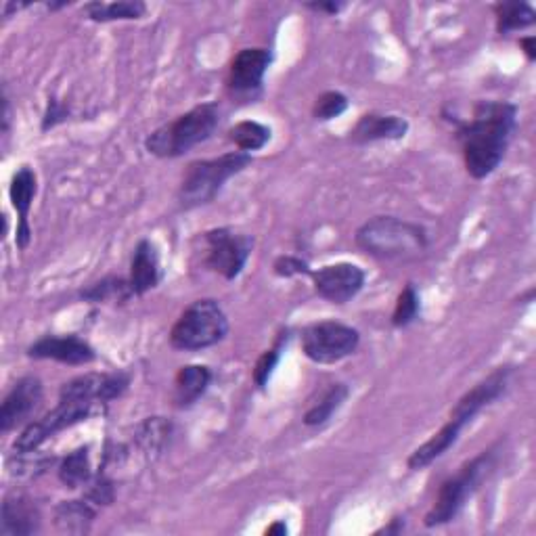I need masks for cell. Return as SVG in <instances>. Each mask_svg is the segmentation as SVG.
<instances>
[{
    "label": "cell",
    "mask_w": 536,
    "mask_h": 536,
    "mask_svg": "<svg viewBox=\"0 0 536 536\" xmlns=\"http://www.w3.org/2000/svg\"><path fill=\"white\" fill-rule=\"evenodd\" d=\"M273 273L281 279H292V277H302V275H312V268L306 260L298 256H279L273 262Z\"/></svg>",
    "instance_id": "32"
},
{
    "label": "cell",
    "mask_w": 536,
    "mask_h": 536,
    "mask_svg": "<svg viewBox=\"0 0 536 536\" xmlns=\"http://www.w3.org/2000/svg\"><path fill=\"white\" fill-rule=\"evenodd\" d=\"M38 193V178L30 166H21L9 185V199L11 206L17 212V229H15V245L17 250H28L32 241V227H30V210L34 204V197Z\"/></svg>",
    "instance_id": "15"
},
{
    "label": "cell",
    "mask_w": 536,
    "mask_h": 536,
    "mask_svg": "<svg viewBox=\"0 0 536 536\" xmlns=\"http://www.w3.org/2000/svg\"><path fill=\"white\" fill-rule=\"evenodd\" d=\"M520 47H522V51H524V55H526L528 61H534L536 59V38L534 36L520 38Z\"/></svg>",
    "instance_id": "35"
},
{
    "label": "cell",
    "mask_w": 536,
    "mask_h": 536,
    "mask_svg": "<svg viewBox=\"0 0 536 536\" xmlns=\"http://www.w3.org/2000/svg\"><path fill=\"white\" fill-rule=\"evenodd\" d=\"M350 396V388L346 384H331L323 396L304 413V426L308 428H323L325 423L331 421V417L338 413L344 402Z\"/></svg>",
    "instance_id": "24"
},
{
    "label": "cell",
    "mask_w": 536,
    "mask_h": 536,
    "mask_svg": "<svg viewBox=\"0 0 536 536\" xmlns=\"http://www.w3.org/2000/svg\"><path fill=\"white\" fill-rule=\"evenodd\" d=\"M451 120L457 126L455 137L467 174L476 181L495 174L518 128V105L509 101H478L472 116Z\"/></svg>",
    "instance_id": "1"
},
{
    "label": "cell",
    "mask_w": 536,
    "mask_h": 536,
    "mask_svg": "<svg viewBox=\"0 0 536 536\" xmlns=\"http://www.w3.org/2000/svg\"><path fill=\"white\" fill-rule=\"evenodd\" d=\"M254 164V155L245 151H229L212 160H195L187 166L181 187H178V206L195 210L208 206L225 189L233 176L248 170Z\"/></svg>",
    "instance_id": "4"
},
{
    "label": "cell",
    "mask_w": 536,
    "mask_h": 536,
    "mask_svg": "<svg viewBox=\"0 0 536 536\" xmlns=\"http://www.w3.org/2000/svg\"><path fill=\"white\" fill-rule=\"evenodd\" d=\"M402 520H405V518H402ZM402 520L400 518H394L388 528H382L379 532H386V534H398V532H402V528H405V522H402Z\"/></svg>",
    "instance_id": "37"
},
{
    "label": "cell",
    "mask_w": 536,
    "mask_h": 536,
    "mask_svg": "<svg viewBox=\"0 0 536 536\" xmlns=\"http://www.w3.org/2000/svg\"><path fill=\"white\" fill-rule=\"evenodd\" d=\"M300 340L308 361L317 365H335L359 350L361 333L340 321H319L306 325Z\"/></svg>",
    "instance_id": "8"
},
{
    "label": "cell",
    "mask_w": 536,
    "mask_h": 536,
    "mask_svg": "<svg viewBox=\"0 0 536 536\" xmlns=\"http://www.w3.org/2000/svg\"><path fill=\"white\" fill-rule=\"evenodd\" d=\"M99 407H105V405L95 400H88V398H78V396L59 392L57 407L51 409L47 415H42L40 419L30 421L28 426L21 430V434L13 442L15 455L36 453L49 438H53L55 434L67 428H74L76 423L86 421Z\"/></svg>",
    "instance_id": "7"
},
{
    "label": "cell",
    "mask_w": 536,
    "mask_h": 536,
    "mask_svg": "<svg viewBox=\"0 0 536 536\" xmlns=\"http://www.w3.org/2000/svg\"><path fill=\"white\" fill-rule=\"evenodd\" d=\"M42 382L36 375H26L17 379V384L5 396L0 407V432L9 434L21 426H28L32 415L42 405Z\"/></svg>",
    "instance_id": "13"
},
{
    "label": "cell",
    "mask_w": 536,
    "mask_h": 536,
    "mask_svg": "<svg viewBox=\"0 0 536 536\" xmlns=\"http://www.w3.org/2000/svg\"><path fill=\"white\" fill-rule=\"evenodd\" d=\"M59 482L65 488H82L93 480V467H91V449L88 446H80V449L72 451L57 467Z\"/></svg>",
    "instance_id": "25"
},
{
    "label": "cell",
    "mask_w": 536,
    "mask_h": 536,
    "mask_svg": "<svg viewBox=\"0 0 536 536\" xmlns=\"http://www.w3.org/2000/svg\"><path fill=\"white\" fill-rule=\"evenodd\" d=\"M495 19H497V32L501 36H509L513 32H520L532 28L536 24V11L524 3V0H509V3L495 5Z\"/></svg>",
    "instance_id": "26"
},
{
    "label": "cell",
    "mask_w": 536,
    "mask_h": 536,
    "mask_svg": "<svg viewBox=\"0 0 536 536\" xmlns=\"http://www.w3.org/2000/svg\"><path fill=\"white\" fill-rule=\"evenodd\" d=\"M306 9L310 11H315V13H321V15H338L346 5L344 3H306L304 5Z\"/></svg>",
    "instance_id": "34"
},
{
    "label": "cell",
    "mask_w": 536,
    "mask_h": 536,
    "mask_svg": "<svg viewBox=\"0 0 536 536\" xmlns=\"http://www.w3.org/2000/svg\"><path fill=\"white\" fill-rule=\"evenodd\" d=\"M63 7H70V3H57V5H55V3H51V5H49V9H51V11H57V9H63Z\"/></svg>",
    "instance_id": "39"
},
{
    "label": "cell",
    "mask_w": 536,
    "mask_h": 536,
    "mask_svg": "<svg viewBox=\"0 0 536 536\" xmlns=\"http://www.w3.org/2000/svg\"><path fill=\"white\" fill-rule=\"evenodd\" d=\"M42 516L38 505L26 495H9L0 509V534L32 536L40 532Z\"/></svg>",
    "instance_id": "18"
},
{
    "label": "cell",
    "mask_w": 536,
    "mask_h": 536,
    "mask_svg": "<svg viewBox=\"0 0 536 536\" xmlns=\"http://www.w3.org/2000/svg\"><path fill=\"white\" fill-rule=\"evenodd\" d=\"M273 65V51L262 47L241 49L229 67L227 91L235 101L254 103L264 88V76Z\"/></svg>",
    "instance_id": "10"
},
{
    "label": "cell",
    "mask_w": 536,
    "mask_h": 536,
    "mask_svg": "<svg viewBox=\"0 0 536 536\" xmlns=\"http://www.w3.org/2000/svg\"><path fill=\"white\" fill-rule=\"evenodd\" d=\"M86 493L84 497L95 503L97 507H105V505H111L116 499V486H114V480L107 478L103 472H99L97 476H93V480L86 484Z\"/></svg>",
    "instance_id": "31"
},
{
    "label": "cell",
    "mask_w": 536,
    "mask_h": 536,
    "mask_svg": "<svg viewBox=\"0 0 536 536\" xmlns=\"http://www.w3.org/2000/svg\"><path fill=\"white\" fill-rule=\"evenodd\" d=\"M128 281H130L134 298L149 294L151 289H155L162 283L160 254L151 239H141L137 243V248H134L132 258H130Z\"/></svg>",
    "instance_id": "17"
},
{
    "label": "cell",
    "mask_w": 536,
    "mask_h": 536,
    "mask_svg": "<svg viewBox=\"0 0 536 536\" xmlns=\"http://www.w3.org/2000/svg\"><path fill=\"white\" fill-rule=\"evenodd\" d=\"M287 342H289V331L285 329V331H281V333L277 335L275 344H273L271 348H268V350H264V352L260 354V359L256 361L252 377H254V384H256L260 390H264V388L268 386V382H271V377H273V373H275V369H277V365H279V361H281V354L285 352Z\"/></svg>",
    "instance_id": "28"
},
{
    "label": "cell",
    "mask_w": 536,
    "mask_h": 536,
    "mask_svg": "<svg viewBox=\"0 0 536 536\" xmlns=\"http://www.w3.org/2000/svg\"><path fill=\"white\" fill-rule=\"evenodd\" d=\"M220 120L218 103H201L176 120L155 128L145 139V149L160 160L183 158L193 147L214 137Z\"/></svg>",
    "instance_id": "3"
},
{
    "label": "cell",
    "mask_w": 536,
    "mask_h": 536,
    "mask_svg": "<svg viewBox=\"0 0 536 536\" xmlns=\"http://www.w3.org/2000/svg\"><path fill=\"white\" fill-rule=\"evenodd\" d=\"M511 375L513 369L511 367H499L490 375H486L482 382H478L472 390H467L459 400L457 405L451 411V419H455L459 426H469L486 407L493 405L495 400H499L509 384H511Z\"/></svg>",
    "instance_id": "12"
},
{
    "label": "cell",
    "mask_w": 536,
    "mask_h": 536,
    "mask_svg": "<svg viewBox=\"0 0 536 536\" xmlns=\"http://www.w3.org/2000/svg\"><path fill=\"white\" fill-rule=\"evenodd\" d=\"M132 287L130 281L126 277H118V275H107L95 283H91L88 287H84L80 292V300L88 302V304H124L128 300H132Z\"/></svg>",
    "instance_id": "22"
},
{
    "label": "cell",
    "mask_w": 536,
    "mask_h": 536,
    "mask_svg": "<svg viewBox=\"0 0 536 536\" xmlns=\"http://www.w3.org/2000/svg\"><path fill=\"white\" fill-rule=\"evenodd\" d=\"M204 243V264L227 281H235L243 273V268L248 264L254 250V237L237 233L229 227L206 231Z\"/></svg>",
    "instance_id": "9"
},
{
    "label": "cell",
    "mask_w": 536,
    "mask_h": 536,
    "mask_svg": "<svg viewBox=\"0 0 536 536\" xmlns=\"http://www.w3.org/2000/svg\"><path fill=\"white\" fill-rule=\"evenodd\" d=\"M266 534H271V536H275V534L285 536V534H287V524L279 520V522H275V524H271V526L266 528Z\"/></svg>",
    "instance_id": "38"
},
{
    "label": "cell",
    "mask_w": 536,
    "mask_h": 536,
    "mask_svg": "<svg viewBox=\"0 0 536 536\" xmlns=\"http://www.w3.org/2000/svg\"><path fill=\"white\" fill-rule=\"evenodd\" d=\"M497 467V449H488L476 455L472 461L459 467V472L451 478H446L438 488V495L430 511L426 513V528H438L453 522L465 503L472 499L480 486L488 480V476Z\"/></svg>",
    "instance_id": "5"
},
{
    "label": "cell",
    "mask_w": 536,
    "mask_h": 536,
    "mask_svg": "<svg viewBox=\"0 0 536 536\" xmlns=\"http://www.w3.org/2000/svg\"><path fill=\"white\" fill-rule=\"evenodd\" d=\"M356 245L382 262H413L430 248L428 231L398 216H373L354 235Z\"/></svg>",
    "instance_id": "2"
},
{
    "label": "cell",
    "mask_w": 536,
    "mask_h": 536,
    "mask_svg": "<svg viewBox=\"0 0 536 536\" xmlns=\"http://www.w3.org/2000/svg\"><path fill=\"white\" fill-rule=\"evenodd\" d=\"M421 315V300L413 283H407L405 289L398 294L394 312H392V327L407 329L413 325Z\"/></svg>",
    "instance_id": "29"
},
{
    "label": "cell",
    "mask_w": 536,
    "mask_h": 536,
    "mask_svg": "<svg viewBox=\"0 0 536 536\" xmlns=\"http://www.w3.org/2000/svg\"><path fill=\"white\" fill-rule=\"evenodd\" d=\"M229 333V317L218 300L201 298L191 302L170 331V346L181 352L208 350Z\"/></svg>",
    "instance_id": "6"
},
{
    "label": "cell",
    "mask_w": 536,
    "mask_h": 536,
    "mask_svg": "<svg viewBox=\"0 0 536 536\" xmlns=\"http://www.w3.org/2000/svg\"><path fill=\"white\" fill-rule=\"evenodd\" d=\"M227 137L239 151L252 153V151L264 149L268 143H271L273 130L268 128L266 124L256 122V120H243V122H237L235 126L229 128Z\"/></svg>",
    "instance_id": "27"
},
{
    "label": "cell",
    "mask_w": 536,
    "mask_h": 536,
    "mask_svg": "<svg viewBox=\"0 0 536 536\" xmlns=\"http://www.w3.org/2000/svg\"><path fill=\"white\" fill-rule=\"evenodd\" d=\"M28 359L34 361H55L70 367L91 365L97 361L95 348L78 335H44L28 346Z\"/></svg>",
    "instance_id": "14"
},
{
    "label": "cell",
    "mask_w": 536,
    "mask_h": 536,
    "mask_svg": "<svg viewBox=\"0 0 536 536\" xmlns=\"http://www.w3.org/2000/svg\"><path fill=\"white\" fill-rule=\"evenodd\" d=\"M86 19L95 24H111V21L141 19L147 13V5L141 0H116V3H86L82 7Z\"/></svg>",
    "instance_id": "21"
},
{
    "label": "cell",
    "mask_w": 536,
    "mask_h": 536,
    "mask_svg": "<svg viewBox=\"0 0 536 536\" xmlns=\"http://www.w3.org/2000/svg\"><path fill=\"white\" fill-rule=\"evenodd\" d=\"M99 507L86 497L78 501H63L55 507V526L59 532L86 534L91 530Z\"/></svg>",
    "instance_id": "20"
},
{
    "label": "cell",
    "mask_w": 536,
    "mask_h": 536,
    "mask_svg": "<svg viewBox=\"0 0 536 536\" xmlns=\"http://www.w3.org/2000/svg\"><path fill=\"white\" fill-rule=\"evenodd\" d=\"M3 134L7 137L9 134V128H11V101H9V93H7V88H5V93H3Z\"/></svg>",
    "instance_id": "36"
},
{
    "label": "cell",
    "mask_w": 536,
    "mask_h": 536,
    "mask_svg": "<svg viewBox=\"0 0 536 536\" xmlns=\"http://www.w3.org/2000/svg\"><path fill=\"white\" fill-rule=\"evenodd\" d=\"M67 116H70V107H67L63 101H59L57 97H49L47 111H44V116H42V126H40L42 132L53 130L55 126L63 124Z\"/></svg>",
    "instance_id": "33"
},
{
    "label": "cell",
    "mask_w": 536,
    "mask_h": 536,
    "mask_svg": "<svg viewBox=\"0 0 536 536\" xmlns=\"http://www.w3.org/2000/svg\"><path fill=\"white\" fill-rule=\"evenodd\" d=\"M409 134V122L396 114H377L369 111L350 130V141L356 145H369L377 141H400Z\"/></svg>",
    "instance_id": "16"
},
{
    "label": "cell",
    "mask_w": 536,
    "mask_h": 536,
    "mask_svg": "<svg viewBox=\"0 0 536 536\" xmlns=\"http://www.w3.org/2000/svg\"><path fill=\"white\" fill-rule=\"evenodd\" d=\"M212 371L206 365H185L174 377L172 400L178 409H189L208 392Z\"/></svg>",
    "instance_id": "19"
},
{
    "label": "cell",
    "mask_w": 536,
    "mask_h": 536,
    "mask_svg": "<svg viewBox=\"0 0 536 536\" xmlns=\"http://www.w3.org/2000/svg\"><path fill=\"white\" fill-rule=\"evenodd\" d=\"M312 285L319 298L331 304H348L363 292L367 275L361 266L352 262L327 264L319 271H312Z\"/></svg>",
    "instance_id": "11"
},
{
    "label": "cell",
    "mask_w": 536,
    "mask_h": 536,
    "mask_svg": "<svg viewBox=\"0 0 536 536\" xmlns=\"http://www.w3.org/2000/svg\"><path fill=\"white\" fill-rule=\"evenodd\" d=\"M172 436V423L164 417H149L145 419L134 434V442H137L139 449L149 457L155 459L160 457L166 446L170 444Z\"/></svg>",
    "instance_id": "23"
},
{
    "label": "cell",
    "mask_w": 536,
    "mask_h": 536,
    "mask_svg": "<svg viewBox=\"0 0 536 536\" xmlns=\"http://www.w3.org/2000/svg\"><path fill=\"white\" fill-rule=\"evenodd\" d=\"M348 97L340 91H327L317 97L315 105H312V118L317 122H331L340 118L348 109Z\"/></svg>",
    "instance_id": "30"
}]
</instances>
